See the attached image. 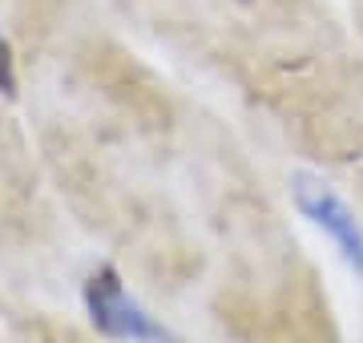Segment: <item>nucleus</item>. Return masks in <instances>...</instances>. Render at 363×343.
I'll return each instance as SVG.
<instances>
[{"label":"nucleus","mask_w":363,"mask_h":343,"mask_svg":"<svg viewBox=\"0 0 363 343\" xmlns=\"http://www.w3.org/2000/svg\"><path fill=\"white\" fill-rule=\"evenodd\" d=\"M89 311H93V323L101 331H109V335H117V339L166 343V335L125 299V291H121L113 271H101V275L89 283Z\"/></svg>","instance_id":"nucleus-1"},{"label":"nucleus","mask_w":363,"mask_h":343,"mask_svg":"<svg viewBox=\"0 0 363 343\" xmlns=\"http://www.w3.org/2000/svg\"><path fill=\"white\" fill-rule=\"evenodd\" d=\"M0 93L13 97L16 93V73H13V53H9V40L0 37Z\"/></svg>","instance_id":"nucleus-3"},{"label":"nucleus","mask_w":363,"mask_h":343,"mask_svg":"<svg viewBox=\"0 0 363 343\" xmlns=\"http://www.w3.org/2000/svg\"><path fill=\"white\" fill-rule=\"evenodd\" d=\"M298 202H303V210L311 214L315 223H323L327 230L339 238L343 254H347L351 263L363 271V235H359V226H355V218H351L347 206H343L335 194H327V190H319V194H307V190H303Z\"/></svg>","instance_id":"nucleus-2"}]
</instances>
